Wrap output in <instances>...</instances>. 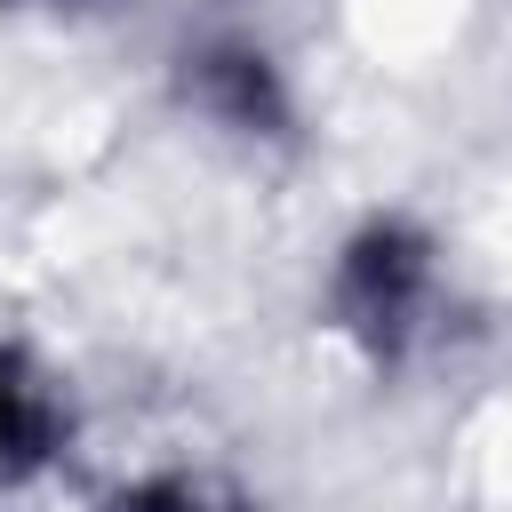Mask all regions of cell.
<instances>
[{"mask_svg":"<svg viewBox=\"0 0 512 512\" xmlns=\"http://www.w3.org/2000/svg\"><path fill=\"white\" fill-rule=\"evenodd\" d=\"M416 280H424L416 248H400V240H368L360 264H352V312H360V328H400Z\"/></svg>","mask_w":512,"mask_h":512,"instance_id":"1","label":"cell"},{"mask_svg":"<svg viewBox=\"0 0 512 512\" xmlns=\"http://www.w3.org/2000/svg\"><path fill=\"white\" fill-rule=\"evenodd\" d=\"M40 432H48L40 400H32L24 384H0V472H8V464H32V456H40Z\"/></svg>","mask_w":512,"mask_h":512,"instance_id":"2","label":"cell"},{"mask_svg":"<svg viewBox=\"0 0 512 512\" xmlns=\"http://www.w3.org/2000/svg\"><path fill=\"white\" fill-rule=\"evenodd\" d=\"M112 512H216L200 488H144V496H120Z\"/></svg>","mask_w":512,"mask_h":512,"instance_id":"3","label":"cell"}]
</instances>
